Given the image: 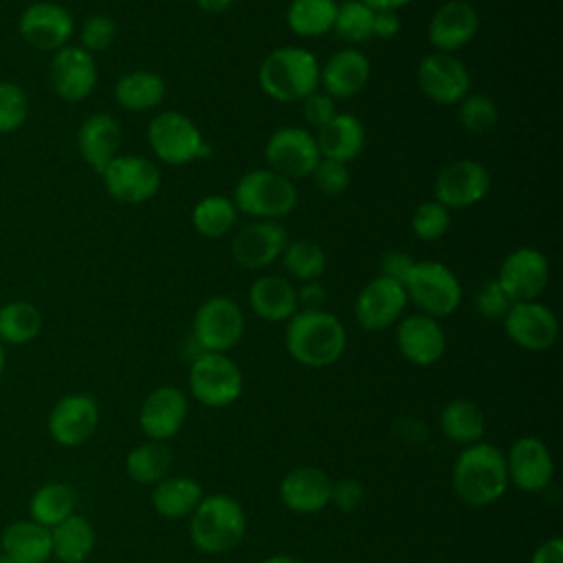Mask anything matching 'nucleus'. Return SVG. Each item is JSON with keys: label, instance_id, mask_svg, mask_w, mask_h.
Wrapping results in <instances>:
<instances>
[{"label": "nucleus", "instance_id": "b1692460", "mask_svg": "<svg viewBox=\"0 0 563 563\" xmlns=\"http://www.w3.org/2000/svg\"><path fill=\"white\" fill-rule=\"evenodd\" d=\"M187 418V398L172 385L156 387L150 391L139 411L141 431L156 442L174 438Z\"/></svg>", "mask_w": 563, "mask_h": 563}, {"label": "nucleus", "instance_id": "a211bd4d", "mask_svg": "<svg viewBox=\"0 0 563 563\" xmlns=\"http://www.w3.org/2000/svg\"><path fill=\"white\" fill-rule=\"evenodd\" d=\"M501 321L506 336L528 352H545L559 336V321L541 301L512 303Z\"/></svg>", "mask_w": 563, "mask_h": 563}, {"label": "nucleus", "instance_id": "9d476101", "mask_svg": "<svg viewBox=\"0 0 563 563\" xmlns=\"http://www.w3.org/2000/svg\"><path fill=\"white\" fill-rule=\"evenodd\" d=\"M244 334L242 308L229 297H211L194 314V341L202 352H229Z\"/></svg>", "mask_w": 563, "mask_h": 563}, {"label": "nucleus", "instance_id": "4be33fe9", "mask_svg": "<svg viewBox=\"0 0 563 563\" xmlns=\"http://www.w3.org/2000/svg\"><path fill=\"white\" fill-rule=\"evenodd\" d=\"M288 244V231L277 220H255L246 224L231 244L233 260L249 271H260L279 260Z\"/></svg>", "mask_w": 563, "mask_h": 563}, {"label": "nucleus", "instance_id": "6ab92c4d", "mask_svg": "<svg viewBox=\"0 0 563 563\" xmlns=\"http://www.w3.org/2000/svg\"><path fill=\"white\" fill-rule=\"evenodd\" d=\"M99 424L97 400L88 394L62 396L48 413V435L59 446H81L88 442Z\"/></svg>", "mask_w": 563, "mask_h": 563}, {"label": "nucleus", "instance_id": "864d4df0", "mask_svg": "<svg viewBox=\"0 0 563 563\" xmlns=\"http://www.w3.org/2000/svg\"><path fill=\"white\" fill-rule=\"evenodd\" d=\"M400 31V18L398 11H374V24H372V37L391 40Z\"/></svg>", "mask_w": 563, "mask_h": 563}, {"label": "nucleus", "instance_id": "de8ad7c7", "mask_svg": "<svg viewBox=\"0 0 563 563\" xmlns=\"http://www.w3.org/2000/svg\"><path fill=\"white\" fill-rule=\"evenodd\" d=\"M512 301L504 292V288L497 284V279H488L479 286L475 295V308L484 319H504Z\"/></svg>", "mask_w": 563, "mask_h": 563}, {"label": "nucleus", "instance_id": "a878e982", "mask_svg": "<svg viewBox=\"0 0 563 563\" xmlns=\"http://www.w3.org/2000/svg\"><path fill=\"white\" fill-rule=\"evenodd\" d=\"M282 504L297 515H314L330 504L332 479L317 466H297L279 484Z\"/></svg>", "mask_w": 563, "mask_h": 563}, {"label": "nucleus", "instance_id": "412c9836", "mask_svg": "<svg viewBox=\"0 0 563 563\" xmlns=\"http://www.w3.org/2000/svg\"><path fill=\"white\" fill-rule=\"evenodd\" d=\"M508 482L523 493L545 490L554 477V462L543 440L523 435L512 442L506 455Z\"/></svg>", "mask_w": 563, "mask_h": 563}, {"label": "nucleus", "instance_id": "9b49d317", "mask_svg": "<svg viewBox=\"0 0 563 563\" xmlns=\"http://www.w3.org/2000/svg\"><path fill=\"white\" fill-rule=\"evenodd\" d=\"M264 158L268 169L286 176L288 180H295L312 174L321 161V152L312 132L297 125H284L268 136L264 145Z\"/></svg>", "mask_w": 563, "mask_h": 563}, {"label": "nucleus", "instance_id": "5701e85b", "mask_svg": "<svg viewBox=\"0 0 563 563\" xmlns=\"http://www.w3.org/2000/svg\"><path fill=\"white\" fill-rule=\"evenodd\" d=\"M396 347L405 361L427 367L442 358L446 350V336L438 319L413 312L400 317L396 325Z\"/></svg>", "mask_w": 563, "mask_h": 563}, {"label": "nucleus", "instance_id": "e2e57ef3", "mask_svg": "<svg viewBox=\"0 0 563 563\" xmlns=\"http://www.w3.org/2000/svg\"><path fill=\"white\" fill-rule=\"evenodd\" d=\"M48 563H53V561H48ZM55 563H57V561H55Z\"/></svg>", "mask_w": 563, "mask_h": 563}, {"label": "nucleus", "instance_id": "79ce46f5", "mask_svg": "<svg viewBox=\"0 0 563 563\" xmlns=\"http://www.w3.org/2000/svg\"><path fill=\"white\" fill-rule=\"evenodd\" d=\"M457 121L471 134H486L497 125L499 110L488 95L468 92L457 103Z\"/></svg>", "mask_w": 563, "mask_h": 563}, {"label": "nucleus", "instance_id": "72a5a7b5", "mask_svg": "<svg viewBox=\"0 0 563 563\" xmlns=\"http://www.w3.org/2000/svg\"><path fill=\"white\" fill-rule=\"evenodd\" d=\"M77 493L70 484L46 482L29 499V519L44 528H55L70 515H75Z\"/></svg>", "mask_w": 563, "mask_h": 563}, {"label": "nucleus", "instance_id": "6e6552de", "mask_svg": "<svg viewBox=\"0 0 563 563\" xmlns=\"http://www.w3.org/2000/svg\"><path fill=\"white\" fill-rule=\"evenodd\" d=\"M189 389L205 407H229L242 394V372L222 352H202L191 361Z\"/></svg>", "mask_w": 563, "mask_h": 563}, {"label": "nucleus", "instance_id": "37998d69", "mask_svg": "<svg viewBox=\"0 0 563 563\" xmlns=\"http://www.w3.org/2000/svg\"><path fill=\"white\" fill-rule=\"evenodd\" d=\"M29 119V95L26 90L9 79L0 81V134L20 130Z\"/></svg>", "mask_w": 563, "mask_h": 563}, {"label": "nucleus", "instance_id": "09e8293b", "mask_svg": "<svg viewBox=\"0 0 563 563\" xmlns=\"http://www.w3.org/2000/svg\"><path fill=\"white\" fill-rule=\"evenodd\" d=\"M301 108H303V117L306 121L312 125V128H321L325 125L334 114H336V103L330 95L325 92H319L314 90L312 95H308L303 101H301Z\"/></svg>", "mask_w": 563, "mask_h": 563}, {"label": "nucleus", "instance_id": "a18cd8bd", "mask_svg": "<svg viewBox=\"0 0 563 563\" xmlns=\"http://www.w3.org/2000/svg\"><path fill=\"white\" fill-rule=\"evenodd\" d=\"M114 37H117V22L103 13H95L86 18L79 29V46L92 55L110 48Z\"/></svg>", "mask_w": 563, "mask_h": 563}, {"label": "nucleus", "instance_id": "4d7b16f0", "mask_svg": "<svg viewBox=\"0 0 563 563\" xmlns=\"http://www.w3.org/2000/svg\"><path fill=\"white\" fill-rule=\"evenodd\" d=\"M235 0H196V4L205 11V13H224L233 7Z\"/></svg>", "mask_w": 563, "mask_h": 563}, {"label": "nucleus", "instance_id": "6e6d98bb", "mask_svg": "<svg viewBox=\"0 0 563 563\" xmlns=\"http://www.w3.org/2000/svg\"><path fill=\"white\" fill-rule=\"evenodd\" d=\"M361 2H365L374 11H398L407 7L411 0H361Z\"/></svg>", "mask_w": 563, "mask_h": 563}, {"label": "nucleus", "instance_id": "7c9ffc66", "mask_svg": "<svg viewBox=\"0 0 563 563\" xmlns=\"http://www.w3.org/2000/svg\"><path fill=\"white\" fill-rule=\"evenodd\" d=\"M95 528L81 515H70L51 528V552L57 563H84L95 548Z\"/></svg>", "mask_w": 563, "mask_h": 563}, {"label": "nucleus", "instance_id": "bb28decb", "mask_svg": "<svg viewBox=\"0 0 563 563\" xmlns=\"http://www.w3.org/2000/svg\"><path fill=\"white\" fill-rule=\"evenodd\" d=\"M121 128L108 112L88 114L77 130V150L97 174H101L106 165L121 154Z\"/></svg>", "mask_w": 563, "mask_h": 563}, {"label": "nucleus", "instance_id": "3c124183", "mask_svg": "<svg viewBox=\"0 0 563 563\" xmlns=\"http://www.w3.org/2000/svg\"><path fill=\"white\" fill-rule=\"evenodd\" d=\"M363 499V486L356 479H339L332 482V497L330 501H334L341 510H354Z\"/></svg>", "mask_w": 563, "mask_h": 563}, {"label": "nucleus", "instance_id": "603ef678", "mask_svg": "<svg viewBox=\"0 0 563 563\" xmlns=\"http://www.w3.org/2000/svg\"><path fill=\"white\" fill-rule=\"evenodd\" d=\"M325 303V288L319 282H303L297 290V306L299 310H323Z\"/></svg>", "mask_w": 563, "mask_h": 563}, {"label": "nucleus", "instance_id": "f3484780", "mask_svg": "<svg viewBox=\"0 0 563 563\" xmlns=\"http://www.w3.org/2000/svg\"><path fill=\"white\" fill-rule=\"evenodd\" d=\"M407 303V292L400 282L376 275L356 295L354 317L363 330L380 332L400 321Z\"/></svg>", "mask_w": 563, "mask_h": 563}, {"label": "nucleus", "instance_id": "4468645a", "mask_svg": "<svg viewBox=\"0 0 563 563\" xmlns=\"http://www.w3.org/2000/svg\"><path fill=\"white\" fill-rule=\"evenodd\" d=\"M490 172L473 158H457L444 165L433 183V200L451 209H468L486 198Z\"/></svg>", "mask_w": 563, "mask_h": 563}, {"label": "nucleus", "instance_id": "39448f33", "mask_svg": "<svg viewBox=\"0 0 563 563\" xmlns=\"http://www.w3.org/2000/svg\"><path fill=\"white\" fill-rule=\"evenodd\" d=\"M297 187L286 176L262 167L246 172L235 189L233 205L238 211L257 220H277L297 207Z\"/></svg>", "mask_w": 563, "mask_h": 563}, {"label": "nucleus", "instance_id": "13d9d810", "mask_svg": "<svg viewBox=\"0 0 563 563\" xmlns=\"http://www.w3.org/2000/svg\"><path fill=\"white\" fill-rule=\"evenodd\" d=\"M260 563H301V561L295 559V556H288V554H275V556H268V559H264Z\"/></svg>", "mask_w": 563, "mask_h": 563}, {"label": "nucleus", "instance_id": "c85d7f7f", "mask_svg": "<svg viewBox=\"0 0 563 563\" xmlns=\"http://www.w3.org/2000/svg\"><path fill=\"white\" fill-rule=\"evenodd\" d=\"M249 306L264 321H288L299 310L297 288L279 275H262L249 288Z\"/></svg>", "mask_w": 563, "mask_h": 563}, {"label": "nucleus", "instance_id": "a19ab883", "mask_svg": "<svg viewBox=\"0 0 563 563\" xmlns=\"http://www.w3.org/2000/svg\"><path fill=\"white\" fill-rule=\"evenodd\" d=\"M372 24H374V9H369L361 0H345L336 4L332 33L347 44H361L372 37Z\"/></svg>", "mask_w": 563, "mask_h": 563}, {"label": "nucleus", "instance_id": "f257e3e1", "mask_svg": "<svg viewBox=\"0 0 563 563\" xmlns=\"http://www.w3.org/2000/svg\"><path fill=\"white\" fill-rule=\"evenodd\" d=\"M451 484L453 493L468 506L484 508L495 504L510 484L506 455L488 442L468 444L453 464Z\"/></svg>", "mask_w": 563, "mask_h": 563}, {"label": "nucleus", "instance_id": "2eb2a0df", "mask_svg": "<svg viewBox=\"0 0 563 563\" xmlns=\"http://www.w3.org/2000/svg\"><path fill=\"white\" fill-rule=\"evenodd\" d=\"M418 88L440 106H457L471 92L468 68L451 53H431L416 68Z\"/></svg>", "mask_w": 563, "mask_h": 563}, {"label": "nucleus", "instance_id": "f8f14e48", "mask_svg": "<svg viewBox=\"0 0 563 563\" xmlns=\"http://www.w3.org/2000/svg\"><path fill=\"white\" fill-rule=\"evenodd\" d=\"M495 279L512 303L537 301L548 288L550 262L539 249L519 246L501 260Z\"/></svg>", "mask_w": 563, "mask_h": 563}, {"label": "nucleus", "instance_id": "7ed1b4c3", "mask_svg": "<svg viewBox=\"0 0 563 563\" xmlns=\"http://www.w3.org/2000/svg\"><path fill=\"white\" fill-rule=\"evenodd\" d=\"M319 59L301 46L271 51L257 68V84L273 101L297 103L319 90Z\"/></svg>", "mask_w": 563, "mask_h": 563}, {"label": "nucleus", "instance_id": "20e7f679", "mask_svg": "<svg viewBox=\"0 0 563 563\" xmlns=\"http://www.w3.org/2000/svg\"><path fill=\"white\" fill-rule=\"evenodd\" d=\"M246 534V515L229 495L202 497L191 512V543L207 554H224L240 545Z\"/></svg>", "mask_w": 563, "mask_h": 563}, {"label": "nucleus", "instance_id": "0eeeda50", "mask_svg": "<svg viewBox=\"0 0 563 563\" xmlns=\"http://www.w3.org/2000/svg\"><path fill=\"white\" fill-rule=\"evenodd\" d=\"M147 143L154 156L167 165H187L211 154L198 125L176 110H165L150 121Z\"/></svg>", "mask_w": 563, "mask_h": 563}, {"label": "nucleus", "instance_id": "f03ea898", "mask_svg": "<svg viewBox=\"0 0 563 563\" xmlns=\"http://www.w3.org/2000/svg\"><path fill=\"white\" fill-rule=\"evenodd\" d=\"M343 323L328 310H297L286 325V350L306 367H328L345 352Z\"/></svg>", "mask_w": 563, "mask_h": 563}, {"label": "nucleus", "instance_id": "f704fd0d", "mask_svg": "<svg viewBox=\"0 0 563 563\" xmlns=\"http://www.w3.org/2000/svg\"><path fill=\"white\" fill-rule=\"evenodd\" d=\"M44 317L31 301H7L0 306V343L2 345H26L40 336Z\"/></svg>", "mask_w": 563, "mask_h": 563}, {"label": "nucleus", "instance_id": "ddd939ff", "mask_svg": "<svg viewBox=\"0 0 563 563\" xmlns=\"http://www.w3.org/2000/svg\"><path fill=\"white\" fill-rule=\"evenodd\" d=\"M20 37L35 51L55 53L70 44L75 20L70 11L51 0L31 2L18 18Z\"/></svg>", "mask_w": 563, "mask_h": 563}, {"label": "nucleus", "instance_id": "58836bf2", "mask_svg": "<svg viewBox=\"0 0 563 563\" xmlns=\"http://www.w3.org/2000/svg\"><path fill=\"white\" fill-rule=\"evenodd\" d=\"M172 468V451L165 442H143L134 446L125 457L128 475L139 484H158L163 477L169 475Z\"/></svg>", "mask_w": 563, "mask_h": 563}, {"label": "nucleus", "instance_id": "052dcab7", "mask_svg": "<svg viewBox=\"0 0 563 563\" xmlns=\"http://www.w3.org/2000/svg\"><path fill=\"white\" fill-rule=\"evenodd\" d=\"M0 563H18V561H15V559H11V556H7V554H2V552H0Z\"/></svg>", "mask_w": 563, "mask_h": 563}, {"label": "nucleus", "instance_id": "dca6fc26", "mask_svg": "<svg viewBox=\"0 0 563 563\" xmlns=\"http://www.w3.org/2000/svg\"><path fill=\"white\" fill-rule=\"evenodd\" d=\"M99 79L97 62L92 53L84 51L79 44H66L55 51L48 64V84L53 92L70 103L90 97Z\"/></svg>", "mask_w": 563, "mask_h": 563}, {"label": "nucleus", "instance_id": "423d86ee", "mask_svg": "<svg viewBox=\"0 0 563 563\" xmlns=\"http://www.w3.org/2000/svg\"><path fill=\"white\" fill-rule=\"evenodd\" d=\"M402 288L407 292V301L433 319L453 314L462 303V284L442 262H413Z\"/></svg>", "mask_w": 563, "mask_h": 563}, {"label": "nucleus", "instance_id": "c756f323", "mask_svg": "<svg viewBox=\"0 0 563 563\" xmlns=\"http://www.w3.org/2000/svg\"><path fill=\"white\" fill-rule=\"evenodd\" d=\"M0 552L18 563H48L53 559L51 528H44L33 519L11 521L0 534Z\"/></svg>", "mask_w": 563, "mask_h": 563}, {"label": "nucleus", "instance_id": "5fc2aeb1", "mask_svg": "<svg viewBox=\"0 0 563 563\" xmlns=\"http://www.w3.org/2000/svg\"><path fill=\"white\" fill-rule=\"evenodd\" d=\"M530 563H563V539L552 537L543 541L534 552Z\"/></svg>", "mask_w": 563, "mask_h": 563}, {"label": "nucleus", "instance_id": "ea45409f", "mask_svg": "<svg viewBox=\"0 0 563 563\" xmlns=\"http://www.w3.org/2000/svg\"><path fill=\"white\" fill-rule=\"evenodd\" d=\"M279 257H282L286 273L301 284L317 282L325 273V266H328L325 251L317 242L306 240V238L288 242Z\"/></svg>", "mask_w": 563, "mask_h": 563}, {"label": "nucleus", "instance_id": "393cba45", "mask_svg": "<svg viewBox=\"0 0 563 563\" xmlns=\"http://www.w3.org/2000/svg\"><path fill=\"white\" fill-rule=\"evenodd\" d=\"M369 73L367 55L354 46H345L332 53L319 68V86H323V92L334 101L350 99L367 86Z\"/></svg>", "mask_w": 563, "mask_h": 563}, {"label": "nucleus", "instance_id": "4c0bfd02", "mask_svg": "<svg viewBox=\"0 0 563 563\" xmlns=\"http://www.w3.org/2000/svg\"><path fill=\"white\" fill-rule=\"evenodd\" d=\"M238 220V209L231 198L222 194L205 196L196 202L191 211V224L202 238L218 240L227 235Z\"/></svg>", "mask_w": 563, "mask_h": 563}, {"label": "nucleus", "instance_id": "bf43d9fd", "mask_svg": "<svg viewBox=\"0 0 563 563\" xmlns=\"http://www.w3.org/2000/svg\"><path fill=\"white\" fill-rule=\"evenodd\" d=\"M4 365H7V352H4V345L0 343V378H2V372H4Z\"/></svg>", "mask_w": 563, "mask_h": 563}, {"label": "nucleus", "instance_id": "49530a36", "mask_svg": "<svg viewBox=\"0 0 563 563\" xmlns=\"http://www.w3.org/2000/svg\"><path fill=\"white\" fill-rule=\"evenodd\" d=\"M310 176L314 180V187L325 196H339L350 185L347 163H339L332 158H321Z\"/></svg>", "mask_w": 563, "mask_h": 563}, {"label": "nucleus", "instance_id": "c9c22d12", "mask_svg": "<svg viewBox=\"0 0 563 563\" xmlns=\"http://www.w3.org/2000/svg\"><path fill=\"white\" fill-rule=\"evenodd\" d=\"M440 427L451 442L468 446L484 435V413L473 400L457 398L446 402L440 411Z\"/></svg>", "mask_w": 563, "mask_h": 563}, {"label": "nucleus", "instance_id": "cd10ccee", "mask_svg": "<svg viewBox=\"0 0 563 563\" xmlns=\"http://www.w3.org/2000/svg\"><path fill=\"white\" fill-rule=\"evenodd\" d=\"M321 158H332L339 163L354 161L365 147V125L358 117L350 112H336L325 125L314 134Z\"/></svg>", "mask_w": 563, "mask_h": 563}, {"label": "nucleus", "instance_id": "aec40b11", "mask_svg": "<svg viewBox=\"0 0 563 563\" xmlns=\"http://www.w3.org/2000/svg\"><path fill=\"white\" fill-rule=\"evenodd\" d=\"M479 29V13L468 0H446L442 2L427 26L429 44L438 53H455L464 48Z\"/></svg>", "mask_w": 563, "mask_h": 563}, {"label": "nucleus", "instance_id": "1a4fd4ad", "mask_svg": "<svg viewBox=\"0 0 563 563\" xmlns=\"http://www.w3.org/2000/svg\"><path fill=\"white\" fill-rule=\"evenodd\" d=\"M106 191L123 205H143L158 194L161 172L158 167L136 154H119L101 172Z\"/></svg>", "mask_w": 563, "mask_h": 563}, {"label": "nucleus", "instance_id": "473e14b6", "mask_svg": "<svg viewBox=\"0 0 563 563\" xmlns=\"http://www.w3.org/2000/svg\"><path fill=\"white\" fill-rule=\"evenodd\" d=\"M202 499V488L185 475H167L152 490V506L161 517L180 519L196 510Z\"/></svg>", "mask_w": 563, "mask_h": 563}, {"label": "nucleus", "instance_id": "c03bdc74", "mask_svg": "<svg viewBox=\"0 0 563 563\" xmlns=\"http://www.w3.org/2000/svg\"><path fill=\"white\" fill-rule=\"evenodd\" d=\"M449 224H451V213L438 200H424L411 213V231L416 238L424 242L440 240L449 231Z\"/></svg>", "mask_w": 563, "mask_h": 563}, {"label": "nucleus", "instance_id": "2f4dec72", "mask_svg": "<svg viewBox=\"0 0 563 563\" xmlns=\"http://www.w3.org/2000/svg\"><path fill=\"white\" fill-rule=\"evenodd\" d=\"M165 79L154 70H130L123 73L114 84L117 103L132 112L156 108L165 99Z\"/></svg>", "mask_w": 563, "mask_h": 563}, {"label": "nucleus", "instance_id": "e433bc0d", "mask_svg": "<svg viewBox=\"0 0 563 563\" xmlns=\"http://www.w3.org/2000/svg\"><path fill=\"white\" fill-rule=\"evenodd\" d=\"M336 0H290L286 24L299 37H321L332 31Z\"/></svg>", "mask_w": 563, "mask_h": 563}, {"label": "nucleus", "instance_id": "680f3d73", "mask_svg": "<svg viewBox=\"0 0 563 563\" xmlns=\"http://www.w3.org/2000/svg\"><path fill=\"white\" fill-rule=\"evenodd\" d=\"M484 2H495V0H484Z\"/></svg>", "mask_w": 563, "mask_h": 563}, {"label": "nucleus", "instance_id": "8fccbe9b", "mask_svg": "<svg viewBox=\"0 0 563 563\" xmlns=\"http://www.w3.org/2000/svg\"><path fill=\"white\" fill-rule=\"evenodd\" d=\"M413 257L400 249H389L380 255V275L383 277H389V279H396V282H405V277L409 275L411 266H413Z\"/></svg>", "mask_w": 563, "mask_h": 563}]
</instances>
